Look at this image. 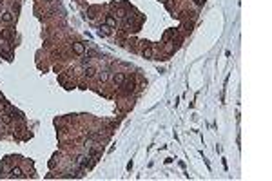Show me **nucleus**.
<instances>
[{"label": "nucleus", "instance_id": "f257e3e1", "mask_svg": "<svg viewBox=\"0 0 272 181\" xmlns=\"http://www.w3.org/2000/svg\"><path fill=\"white\" fill-rule=\"evenodd\" d=\"M73 51L76 53V55H84V53H85V45L80 44V42H74L73 44Z\"/></svg>", "mask_w": 272, "mask_h": 181}, {"label": "nucleus", "instance_id": "f03ea898", "mask_svg": "<svg viewBox=\"0 0 272 181\" xmlns=\"http://www.w3.org/2000/svg\"><path fill=\"white\" fill-rule=\"evenodd\" d=\"M124 82H125V76L122 74V72H116V74L113 76V83H114V85H122Z\"/></svg>", "mask_w": 272, "mask_h": 181}, {"label": "nucleus", "instance_id": "7ed1b4c3", "mask_svg": "<svg viewBox=\"0 0 272 181\" xmlns=\"http://www.w3.org/2000/svg\"><path fill=\"white\" fill-rule=\"evenodd\" d=\"M2 22L4 24H9V22H13V13H9V11H5V13H2Z\"/></svg>", "mask_w": 272, "mask_h": 181}, {"label": "nucleus", "instance_id": "20e7f679", "mask_svg": "<svg viewBox=\"0 0 272 181\" xmlns=\"http://www.w3.org/2000/svg\"><path fill=\"white\" fill-rule=\"evenodd\" d=\"M98 33H100L102 36H109V35H111V27H107V25H102Z\"/></svg>", "mask_w": 272, "mask_h": 181}, {"label": "nucleus", "instance_id": "39448f33", "mask_svg": "<svg viewBox=\"0 0 272 181\" xmlns=\"http://www.w3.org/2000/svg\"><path fill=\"white\" fill-rule=\"evenodd\" d=\"M11 176L13 178H24V174H22V170H20L18 167H15V169H11Z\"/></svg>", "mask_w": 272, "mask_h": 181}, {"label": "nucleus", "instance_id": "423d86ee", "mask_svg": "<svg viewBox=\"0 0 272 181\" xmlns=\"http://www.w3.org/2000/svg\"><path fill=\"white\" fill-rule=\"evenodd\" d=\"M105 25L107 27H114V25H116V20H114L113 16H107L105 18Z\"/></svg>", "mask_w": 272, "mask_h": 181}, {"label": "nucleus", "instance_id": "0eeeda50", "mask_svg": "<svg viewBox=\"0 0 272 181\" xmlns=\"http://www.w3.org/2000/svg\"><path fill=\"white\" fill-rule=\"evenodd\" d=\"M85 74L89 76V78H93L94 74H96V69H94V67H87V69H85Z\"/></svg>", "mask_w": 272, "mask_h": 181}, {"label": "nucleus", "instance_id": "6e6552de", "mask_svg": "<svg viewBox=\"0 0 272 181\" xmlns=\"http://www.w3.org/2000/svg\"><path fill=\"white\" fill-rule=\"evenodd\" d=\"M98 78H100V82H102V83H104V82H107V80H109V72H105V71H104V72H102V74H100Z\"/></svg>", "mask_w": 272, "mask_h": 181}, {"label": "nucleus", "instance_id": "1a4fd4ad", "mask_svg": "<svg viewBox=\"0 0 272 181\" xmlns=\"http://www.w3.org/2000/svg\"><path fill=\"white\" fill-rule=\"evenodd\" d=\"M144 56H145V58H151V56H152V49H151V47L144 49Z\"/></svg>", "mask_w": 272, "mask_h": 181}, {"label": "nucleus", "instance_id": "9d476101", "mask_svg": "<svg viewBox=\"0 0 272 181\" xmlns=\"http://www.w3.org/2000/svg\"><path fill=\"white\" fill-rule=\"evenodd\" d=\"M2 36H4V38H11V33H9V31H4Z\"/></svg>", "mask_w": 272, "mask_h": 181}]
</instances>
